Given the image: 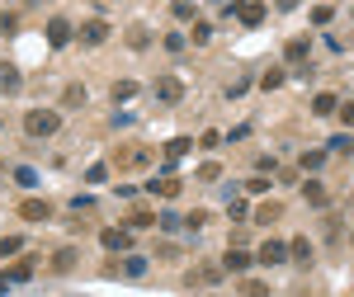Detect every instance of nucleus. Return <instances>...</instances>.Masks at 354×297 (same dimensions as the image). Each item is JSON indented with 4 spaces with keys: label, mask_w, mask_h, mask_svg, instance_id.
<instances>
[{
    "label": "nucleus",
    "mask_w": 354,
    "mask_h": 297,
    "mask_svg": "<svg viewBox=\"0 0 354 297\" xmlns=\"http://www.w3.org/2000/svg\"><path fill=\"white\" fill-rule=\"evenodd\" d=\"M326 165V151H302V170H322Z\"/></svg>",
    "instance_id": "32"
},
{
    "label": "nucleus",
    "mask_w": 354,
    "mask_h": 297,
    "mask_svg": "<svg viewBox=\"0 0 354 297\" xmlns=\"http://www.w3.org/2000/svg\"><path fill=\"white\" fill-rule=\"evenodd\" d=\"M53 269H57V274L76 269V245H62V250H57V255H53Z\"/></svg>",
    "instance_id": "21"
},
{
    "label": "nucleus",
    "mask_w": 354,
    "mask_h": 297,
    "mask_svg": "<svg viewBox=\"0 0 354 297\" xmlns=\"http://www.w3.org/2000/svg\"><path fill=\"white\" fill-rule=\"evenodd\" d=\"M255 260H260L265 269H274V265H283V260H288V245H283V241H265L260 250H255Z\"/></svg>",
    "instance_id": "7"
},
{
    "label": "nucleus",
    "mask_w": 354,
    "mask_h": 297,
    "mask_svg": "<svg viewBox=\"0 0 354 297\" xmlns=\"http://www.w3.org/2000/svg\"><path fill=\"white\" fill-rule=\"evenodd\" d=\"M288 260H298L302 269H307V265H312V241H307V236H298V241H288Z\"/></svg>",
    "instance_id": "19"
},
{
    "label": "nucleus",
    "mask_w": 354,
    "mask_h": 297,
    "mask_svg": "<svg viewBox=\"0 0 354 297\" xmlns=\"http://www.w3.org/2000/svg\"><path fill=\"white\" fill-rule=\"evenodd\" d=\"M283 81H288V71H283V66H270V71L260 76V85H265V90H279Z\"/></svg>",
    "instance_id": "27"
},
{
    "label": "nucleus",
    "mask_w": 354,
    "mask_h": 297,
    "mask_svg": "<svg viewBox=\"0 0 354 297\" xmlns=\"http://www.w3.org/2000/svg\"><path fill=\"white\" fill-rule=\"evenodd\" d=\"M326 151H340V156H354V137H345V133H335L326 142Z\"/></svg>",
    "instance_id": "26"
},
{
    "label": "nucleus",
    "mask_w": 354,
    "mask_h": 297,
    "mask_svg": "<svg viewBox=\"0 0 354 297\" xmlns=\"http://www.w3.org/2000/svg\"><path fill=\"white\" fill-rule=\"evenodd\" d=\"M156 227H161V231H180V227H185V217H175V213H161V217H156Z\"/></svg>",
    "instance_id": "34"
},
{
    "label": "nucleus",
    "mask_w": 354,
    "mask_h": 297,
    "mask_svg": "<svg viewBox=\"0 0 354 297\" xmlns=\"http://www.w3.org/2000/svg\"><path fill=\"white\" fill-rule=\"evenodd\" d=\"M265 189H270V180H265V175H255V180H245V193H255V198H260Z\"/></svg>",
    "instance_id": "40"
},
{
    "label": "nucleus",
    "mask_w": 354,
    "mask_h": 297,
    "mask_svg": "<svg viewBox=\"0 0 354 297\" xmlns=\"http://www.w3.org/2000/svg\"><path fill=\"white\" fill-rule=\"evenodd\" d=\"M62 128V113L57 108H28L24 113V133L28 137H53Z\"/></svg>",
    "instance_id": "1"
},
{
    "label": "nucleus",
    "mask_w": 354,
    "mask_h": 297,
    "mask_svg": "<svg viewBox=\"0 0 354 297\" xmlns=\"http://www.w3.org/2000/svg\"><path fill=\"white\" fill-rule=\"evenodd\" d=\"M100 245H104V250H118V255H128V250H133V231H128V227H104V231H100Z\"/></svg>",
    "instance_id": "4"
},
{
    "label": "nucleus",
    "mask_w": 354,
    "mask_h": 297,
    "mask_svg": "<svg viewBox=\"0 0 354 297\" xmlns=\"http://www.w3.org/2000/svg\"><path fill=\"white\" fill-rule=\"evenodd\" d=\"M198 180H203V184H213V180H222V165H218V161L198 165Z\"/></svg>",
    "instance_id": "33"
},
{
    "label": "nucleus",
    "mask_w": 354,
    "mask_h": 297,
    "mask_svg": "<svg viewBox=\"0 0 354 297\" xmlns=\"http://www.w3.org/2000/svg\"><path fill=\"white\" fill-rule=\"evenodd\" d=\"M147 265H151L147 255H128L123 265H109L104 274H123V278H142V274H147Z\"/></svg>",
    "instance_id": "9"
},
{
    "label": "nucleus",
    "mask_w": 354,
    "mask_h": 297,
    "mask_svg": "<svg viewBox=\"0 0 354 297\" xmlns=\"http://www.w3.org/2000/svg\"><path fill=\"white\" fill-rule=\"evenodd\" d=\"M33 5H38V0H33Z\"/></svg>",
    "instance_id": "47"
},
{
    "label": "nucleus",
    "mask_w": 354,
    "mask_h": 297,
    "mask_svg": "<svg viewBox=\"0 0 354 297\" xmlns=\"http://www.w3.org/2000/svg\"><path fill=\"white\" fill-rule=\"evenodd\" d=\"M185 227H189V231H203V227H208V208H194V213L185 217Z\"/></svg>",
    "instance_id": "31"
},
{
    "label": "nucleus",
    "mask_w": 354,
    "mask_h": 297,
    "mask_svg": "<svg viewBox=\"0 0 354 297\" xmlns=\"http://www.w3.org/2000/svg\"><path fill=\"white\" fill-rule=\"evenodd\" d=\"M222 5H227V0H222Z\"/></svg>",
    "instance_id": "48"
},
{
    "label": "nucleus",
    "mask_w": 354,
    "mask_h": 297,
    "mask_svg": "<svg viewBox=\"0 0 354 297\" xmlns=\"http://www.w3.org/2000/svg\"><path fill=\"white\" fill-rule=\"evenodd\" d=\"M151 95H156L161 104H180V99H185V81H180V76H161V81L151 85Z\"/></svg>",
    "instance_id": "3"
},
{
    "label": "nucleus",
    "mask_w": 354,
    "mask_h": 297,
    "mask_svg": "<svg viewBox=\"0 0 354 297\" xmlns=\"http://www.w3.org/2000/svg\"><path fill=\"white\" fill-rule=\"evenodd\" d=\"M62 104H66V108H81V104H85V85H66Z\"/></svg>",
    "instance_id": "30"
},
{
    "label": "nucleus",
    "mask_w": 354,
    "mask_h": 297,
    "mask_svg": "<svg viewBox=\"0 0 354 297\" xmlns=\"http://www.w3.org/2000/svg\"><path fill=\"white\" fill-rule=\"evenodd\" d=\"M19 85H24V76H19V66L0 61V95H19Z\"/></svg>",
    "instance_id": "14"
},
{
    "label": "nucleus",
    "mask_w": 354,
    "mask_h": 297,
    "mask_svg": "<svg viewBox=\"0 0 354 297\" xmlns=\"http://www.w3.org/2000/svg\"><path fill=\"white\" fill-rule=\"evenodd\" d=\"M330 19H335V10H330V5H317V10H312V24H330Z\"/></svg>",
    "instance_id": "38"
},
{
    "label": "nucleus",
    "mask_w": 354,
    "mask_h": 297,
    "mask_svg": "<svg viewBox=\"0 0 354 297\" xmlns=\"http://www.w3.org/2000/svg\"><path fill=\"white\" fill-rule=\"evenodd\" d=\"M113 165H123V170H137V165H151V156H147L142 146H123V151L113 156Z\"/></svg>",
    "instance_id": "15"
},
{
    "label": "nucleus",
    "mask_w": 354,
    "mask_h": 297,
    "mask_svg": "<svg viewBox=\"0 0 354 297\" xmlns=\"http://www.w3.org/2000/svg\"><path fill=\"white\" fill-rule=\"evenodd\" d=\"M227 15H236L245 28L265 24V0H227Z\"/></svg>",
    "instance_id": "2"
},
{
    "label": "nucleus",
    "mask_w": 354,
    "mask_h": 297,
    "mask_svg": "<svg viewBox=\"0 0 354 297\" xmlns=\"http://www.w3.org/2000/svg\"><path fill=\"white\" fill-rule=\"evenodd\" d=\"M137 90H142L137 81H118V85H113V99H118V104H128V99H137Z\"/></svg>",
    "instance_id": "25"
},
{
    "label": "nucleus",
    "mask_w": 354,
    "mask_h": 297,
    "mask_svg": "<svg viewBox=\"0 0 354 297\" xmlns=\"http://www.w3.org/2000/svg\"><path fill=\"white\" fill-rule=\"evenodd\" d=\"M123 227H128V231H147V227H156V213L137 203V208H128V217H123Z\"/></svg>",
    "instance_id": "11"
},
{
    "label": "nucleus",
    "mask_w": 354,
    "mask_h": 297,
    "mask_svg": "<svg viewBox=\"0 0 354 297\" xmlns=\"http://www.w3.org/2000/svg\"><path fill=\"white\" fill-rule=\"evenodd\" d=\"M19 217H24V222H48V217H53V203H48V198H24V203H19Z\"/></svg>",
    "instance_id": "8"
},
{
    "label": "nucleus",
    "mask_w": 354,
    "mask_h": 297,
    "mask_svg": "<svg viewBox=\"0 0 354 297\" xmlns=\"http://www.w3.org/2000/svg\"><path fill=\"white\" fill-rule=\"evenodd\" d=\"M255 265V255H245V250H227L222 255V274H245Z\"/></svg>",
    "instance_id": "13"
},
{
    "label": "nucleus",
    "mask_w": 354,
    "mask_h": 297,
    "mask_svg": "<svg viewBox=\"0 0 354 297\" xmlns=\"http://www.w3.org/2000/svg\"><path fill=\"white\" fill-rule=\"evenodd\" d=\"M19 250H24V236H0V260H10Z\"/></svg>",
    "instance_id": "29"
},
{
    "label": "nucleus",
    "mask_w": 354,
    "mask_h": 297,
    "mask_svg": "<svg viewBox=\"0 0 354 297\" xmlns=\"http://www.w3.org/2000/svg\"><path fill=\"white\" fill-rule=\"evenodd\" d=\"M241 297H270V283H260V278H241Z\"/></svg>",
    "instance_id": "28"
},
{
    "label": "nucleus",
    "mask_w": 354,
    "mask_h": 297,
    "mask_svg": "<svg viewBox=\"0 0 354 297\" xmlns=\"http://www.w3.org/2000/svg\"><path fill=\"white\" fill-rule=\"evenodd\" d=\"M307 52H312V43H307V38H293V43L283 48V57H288V61H307Z\"/></svg>",
    "instance_id": "24"
},
{
    "label": "nucleus",
    "mask_w": 354,
    "mask_h": 297,
    "mask_svg": "<svg viewBox=\"0 0 354 297\" xmlns=\"http://www.w3.org/2000/svg\"><path fill=\"white\" fill-rule=\"evenodd\" d=\"M71 38H76V28H71V19H62V15H53V19H48V43H53V48H66Z\"/></svg>",
    "instance_id": "5"
},
{
    "label": "nucleus",
    "mask_w": 354,
    "mask_h": 297,
    "mask_svg": "<svg viewBox=\"0 0 354 297\" xmlns=\"http://www.w3.org/2000/svg\"><path fill=\"white\" fill-rule=\"evenodd\" d=\"M222 278V265H198V269H189V288H213Z\"/></svg>",
    "instance_id": "12"
},
{
    "label": "nucleus",
    "mask_w": 354,
    "mask_h": 297,
    "mask_svg": "<svg viewBox=\"0 0 354 297\" xmlns=\"http://www.w3.org/2000/svg\"><path fill=\"white\" fill-rule=\"evenodd\" d=\"M180 175H156V180H147V193H156V198H180Z\"/></svg>",
    "instance_id": "6"
},
{
    "label": "nucleus",
    "mask_w": 354,
    "mask_h": 297,
    "mask_svg": "<svg viewBox=\"0 0 354 297\" xmlns=\"http://www.w3.org/2000/svg\"><path fill=\"white\" fill-rule=\"evenodd\" d=\"M104 38H109V24H104V19H85L81 24V43L85 48H100Z\"/></svg>",
    "instance_id": "10"
},
{
    "label": "nucleus",
    "mask_w": 354,
    "mask_h": 297,
    "mask_svg": "<svg viewBox=\"0 0 354 297\" xmlns=\"http://www.w3.org/2000/svg\"><path fill=\"white\" fill-rule=\"evenodd\" d=\"M170 10H175V19H189V24H194V0H175Z\"/></svg>",
    "instance_id": "36"
},
{
    "label": "nucleus",
    "mask_w": 354,
    "mask_h": 297,
    "mask_svg": "<svg viewBox=\"0 0 354 297\" xmlns=\"http://www.w3.org/2000/svg\"><path fill=\"white\" fill-rule=\"evenodd\" d=\"M350 241H354V231H350Z\"/></svg>",
    "instance_id": "46"
},
{
    "label": "nucleus",
    "mask_w": 354,
    "mask_h": 297,
    "mask_svg": "<svg viewBox=\"0 0 354 297\" xmlns=\"http://www.w3.org/2000/svg\"><path fill=\"white\" fill-rule=\"evenodd\" d=\"M335 108H340V99H335L330 90H322V95L312 99V113H317V118H335Z\"/></svg>",
    "instance_id": "18"
},
{
    "label": "nucleus",
    "mask_w": 354,
    "mask_h": 297,
    "mask_svg": "<svg viewBox=\"0 0 354 297\" xmlns=\"http://www.w3.org/2000/svg\"><path fill=\"white\" fill-rule=\"evenodd\" d=\"M189 146H194L189 137H170V142H165V161L175 165V161H180V156H185V151H189Z\"/></svg>",
    "instance_id": "23"
},
{
    "label": "nucleus",
    "mask_w": 354,
    "mask_h": 297,
    "mask_svg": "<svg viewBox=\"0 0 354 297\" xmlns=\"http://www.w3.org/2000/svg\"><path fill=\"white\" fill-rule=\"evenodd\" d=\"M147 43H151L147 24H133V28H128V48H133V52H147Z\"/></svg>",
    "instance_id": "22"
},
{
    "label": "nucleus",
    "mask_w": 354,
    "mask_h": 297,
    "mask_svg": "<svg viewBox=\"0 0 354 297\" xmlns=\"http://www.w3.org/2000/svg\"><path fill=\"white\" fill-rule=\"evenodd\" d=\"M335 113H340V123H345V128H354V99H340Z\"/></svg>",
    "instance_id": "37"
},
{
    "label": "nucleus",
    "mask_w": 354,
    "mask_h": 297,
    "mask_svg": "<svg viewBox=\"0 0 354 297\" xmlns=\"http://www.w3.org/2000/svg\"><path fill=\"white\" fill-rule=\"evenodd\" d=\"M5 288H10V283H0V297H5Z\"/></svg>",
    "instance_id": "45"
},
{
    "label": "nucleus",
    "mask_w": 354,
    "mask_h": 297,
    "mask_svg": "<svg viewBox=\"0 0 354 297\" xmlns=\"http://www.w3.org/2000/svg\"><path fill=\"white\" fill-rule=\"evenodd\" d=\"M322 227H326V241H340V222H335V217H326Z\"/></svg>",
    "instance_id": "43"
},
{
    "label": "nucleus",
    "mask_w": 354,
    "mask_h": 297,
    "mask_svg": "<svg viewBox=\"0 0 354 297\" xmlns=\"http://www.w3.org/2000/svg\"><path fill=\"white\" fill-rule=\"evenodd\" d=\"M15 180H19V184H24V189H33V184H38V175H33V170H28V165H19V170H15Z\"/></svg>",
    "instance_id": "41"
},
{
    "label": "nucleus",
    "mask_w": 354,
    "mask_h": 297,
    "mask_svg": "<svg viewBox=\"0 0 354 297\" xmlns=\"http://www.w3.org/2000/svg\"><path fill=\"white\" fill-rule=\"evenodd\" d=\"M279 217H283V203H274V198H265V203L255 208V222H260V227H265V222H279Z\"/></svg>",
    "instance_id": "20"
},
{
    "label": "nucleus",
    "mask_w": 354,
    "mask_h": 297,
    "mask_svg": "<svg viewBox=\"0 0 354 297\" xmlns=\"http://www.w3.org/2000/svg\"><path fill=\"white\" fill-rule=\"evenodd\" d=\"M85 180H90V184H104V180H109V165H104V161L90 165V170H85Z\"/></svg>",
    "instance_id": "35"
},
{
    "label": "nucleus",
    "mask_w": 354,
    "mask_h": 297,
    "mask_svg": "<svg viewBox=\"0 0 354 297\" xmlns=\"http://www.w3.org/2000/svg\"><path fill=\"white\" fill-rule=\"evenodd\" d=\"M274 5H279V10H293V5H298V0H274Z\"/></svg>",
    "instance_id": "44"
},
{
    "label": "nucleus",
    "mask_w": 354,
    "mask_h": 297,
    "mask_svg": "<svg viewBox=\"0 0 354 297\" xmlns=\"http://www.w3.org/2000/svg\"><path fill=\"white\" fill-rule=\"evenodd\" d=\"M165 52H185V33H165Z\"/></svg>",
    "instance_id": "42"
},
{
    "label": "nucleus",
    "mask_w": 354,
    "mask_h": 297,
    "mask_svg": "<svg viewBox=\"0 0 354 297\" xmlns=\"http://www.w3.org/2000/svg\"><path fill=\"white\" fill-rule=\"evenodd\" d=\"M28 278H33V260H19V265H10L0 274V283H28Z\"/></svg>",
    "instance_id": "17"
},
{
    "label": "nucleus",
    "mask_w": 354,
    "mask_h": 297,
    "mask_svg": "<svg viewBox=\"0 0 354 297\" xmlns=\"http://www.w3.org/2000/svg\"><path fill=\"white\" fill-rule=\"evenodd\" d=\"M302 198H307L312 208H326V203H330V189L322 184V180H307V184H302Z\"/></svg>",
    "instance_id": "16"
},
{
    "label": "nucleus",
    "mask_w": 354,
    "mask_h": 297,
    "mask_svg": "<svg viewBox=\"0 0 354 297\" xmlns=\"http://www.w3.org/2000/svg\"><path fill=\"white\" fill-rule=\"evenodd\" d=\"M213 38V24H203V19H194V43H208Z\"/></svg>",
    "instance_id": "39"
}]
</instances>
